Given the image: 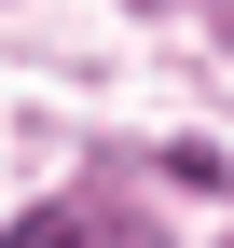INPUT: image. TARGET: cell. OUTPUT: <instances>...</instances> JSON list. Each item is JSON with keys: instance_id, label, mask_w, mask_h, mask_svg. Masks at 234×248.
Returning <instances> with one entry per match:
<instances>
[{"instance_id": "6da1fadb", "label": "cell", "mask_w": 234, "mask_h": 248, "mask_svg": "<svg viewBox=\"0 0 234 248\" xmlns=\"http://www.w3.org/2000/svg\"><path fill=\"white\" fill-rule=\"evenodd\" d=\"M0 248H138V234H124V221H97V207H28Z\"/></svg>"}]
</instances>
